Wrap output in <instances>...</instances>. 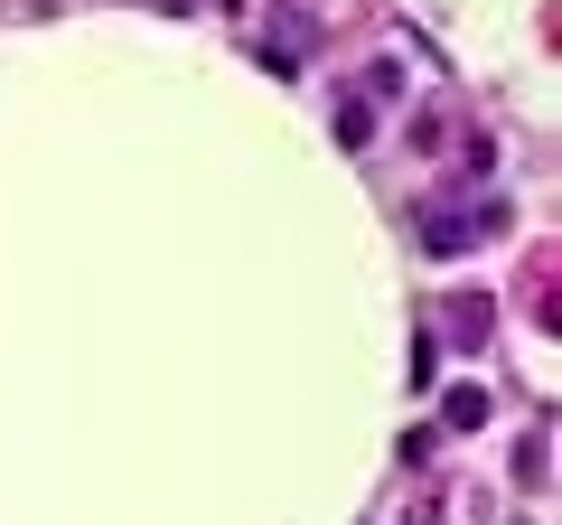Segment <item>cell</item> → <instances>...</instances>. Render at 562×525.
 Listing matches in <instances>:
<instances>
[{"label":"cell","mask_w":562,"mask_h":525,"mask_svg":"<svg viewBox=\"0 0 562 525\" xmlns=\"http://www.w3.org/2000/svg\"><path fill=\"white\" fill-rule=\"evenodd\" d=\"M487 413H497V404H487L479 384H450V404H441V423H450V432H479Z\"/></svg>","instance_id":"2"},{"label":"cell","mask_w":562,"mask_h":525,"mask_svg":"<svg viewBox=\"0 0 562 525\" xmlns=\"http://www.w3.org/2000/svg\"><path fill=\"white\" fill-rule=\"evenodd\" d=\"M487 328H497V301H487V291H460V301H450V338H460V347H479Z\"/></svg>","instance_id":"1"},{"label":"cell","mask_w":562,"mask_h":525,"mask_svg":"<svg viewBox=\"0 0 562 525\" xmlns=\"http://www.w3.org/2000/svg\"><path fill=\"white\" fill-rule=\"evenodd\" d=\"M338 142H347V150L375 142V113H366V103H347V113H338Z\"/></svg>","instance_id":"3"}]
</instances>
